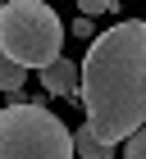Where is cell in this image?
Instances as JSON below:
<instances>
[{
	"instance_id": "cell-1",
	"label": "cell",
	"mask_w": 146,
	"mask_h": 159,
	"mask_svg": "<svg viewBox=\"0 0 146 159\" xmlns=\"http://www.w3.org/2000/svg\"><path fill=\"white\" fill-rule=\"evenodd\" d=\"M78 68H82L78 100L87 109L91 136L119 146L146 127V18H123L96 32Z\"/></svg>"
},
{
	"instance_id": "cell-2",
	"label": "cell",
	"mask_w": 146,
	"mask_h": 159,
	"mask_svg": "<svg viewBox=\"0 0 146 159\" xmlns=\"http://www.w3.org/2000/svg\"><path fill=\"white\" fill-rule=\"evenodd\" d=\"M64 50V23L41 0H9L0 5V55L18 68H50Z\"/></svg>"
},
{
	"instance_id": "cell-3",
	"label": "cell",
	"mask_w": 146,
	"mask_h": 159,
	"mask_svg": "<svg viewBox=\"0 0 146 159\" xmlns=\"http://www.w3.org/2000/svg\"><path fill=\"white\" fill-rule=\"evenodd\" d=\"M0 159H73V132L46 100H27L0 109Z\"/></svg>"
},
{
	"instance_id": "cell-4",
	"label": "cell",
	"mask_w": 146,
	"mask_h": 159,
	"mask_svg": "<svg viewBox=\"0 0 146 159\" xmlns=\"http://www.w3.org/2000/svg\"><path fill=\"white\" fill-rule=\"evenodd\" d=\"M41 86H46V96H64V100H78V91H82V68L73 59H55L50 68H41Z\"/></svg>"
},
{
	"instance_id": "cell-5",
	"label": "cell",
	"mask_w": 146,
	"mask_h": 159,
	"mask_svg": "<svg viewBox=\"0 0 146 159\" xmlns=\"http://www.w3.org/2000/svg\"><path fill=\"white\" fill-rule=\"evenodd\" d=\"M73 155L78 159H114V146H105L100 136H91V127H73Z\"/></svg>"
},
{
	"instance_id": "cell-6",
	"label": "cell",
	"mask_w": 146,
	"mask_h": 159,
	"mask_svg": "<svg viewBox=\"0 0 146 159\" xmlns=\"http://www.w3.org/2000/svg\"><path fill=\"white\" fill-rule=\"evenodd\" d=\"M23 82H27V68H18L14 59L0 55V91L5 96H23Z\"/></svg>"
},
{
	"instance_id": "cell-7",
	"label": "cell",
	"mask_w": 146,
	"mask_h": 159,
	"mask_svg": "<svg viewBox=\"0 0 146 159\" xmlns=\"http://www.w3.org/2000/svg\"><path fill=\"white\" fill-rule=\"evenodd\" d=\"M78 9H82V18H96V14H114L119 0H78Z\"/></svg>"
},
{
	"instance_id": "cell-8",
	"label": "cell",
	"mask_w": 146,
	"mask_h": 159,
	"mask_svg": "<svg viewBox=\"0 0 146 159\" xmlns=\"http://www.w3.org/2000/svg\"><path fill=\"white\" fill-rule=\"evenodd\" d=\"M123 159H146V127L128 136V146H123Z\"/></svg>"
},
{
	"instance_id": "cell-9",
	"label": "cell",
	"mask_w": 146,
	"mask_h": 159,
	"mask_svg": "<svg viewBox=\"0 0 146 159\" xmlns=\"http://www.w3.org/2000/svg\"><path fill=\"white\" fill-rule=\"evenodd\" d=\"M73 37H91V41H96V27H91V18H73Z\"/></svg>"
}]
</instances>
